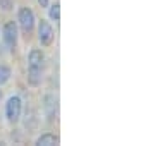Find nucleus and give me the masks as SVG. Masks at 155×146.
<instances>
[{"instance_id":"nucleus-1","label":"nucleus","mask_w":155,"mask_h":146,"mask_svg":"<svg viewBox=\"0 0 155 146\" xmlns=\"http://www.w3.org/2000/svg\"><path fill=\"white\" fill-rule=\"evenodd\" d=\"M43 53L41 50L29 52V71H28V83L31 86H38L41 83V67H43Z\"/></svg>"},{"instance_id":"nucleus-2","label":"nucleus","mask_w":155,"mask_h":146,"mask_svg":"<svg viewBox=\"0 0 155 146\" xmlns=\"http://www.w3.org/2000/svg\"><path fill=\"white\" fill-rule=\"evenodd\" d=\"M21 98L19 96H11L5 105V115L11 122H17L21 117Z\"/></svg>"},{"instance_id":"nucleus-3","label":"nucleus","mask_w":155,"mask_h":146,"mask_svg":"<svg viewBox=\"0 0 155 146\" xmlns=\"http://www.w3.org/2000/svg\"><path fill=\"white\" fill-rule=\"evenodd\" d=\"M19 24H21L22 31L26 34H29L33 31L35 26V12L29 9V7H22L19 11Z\"/></svg>"},{"instance_id":"nucleus-4","label":"nucleus","mask_w":155,"mask_h":146,"mask_svg":"<svg viewBox=\"0 0 155 146\" xmlns=\"http://www.w3.org/2000/svg\"><path fill=\"white\" fill-rule=\"evenodd\" d=\"M4 41H5V45L9 46V50H14L16 48V43H17V26L16 23H9L4 26Z\"/></svg>"},{"instance_id":"nucleus-5","label":"nucleus","mask_w":155,"mask_h":146,"mask_svg":"<svg viewBox=\"0 0 155 146\" xmlns=\"http://www.w3.org/2000/svg\"><path fill=\"white\" fill-rule=\"evenodd\" d=\"M38 38H40V43L43 46H48L52 45V41H54V29L50 26L47 21H40V26H38Z\"/></svg>"},{"instance_id":"nucleus-6","label":"nucleus","mask_w":155,"mask_h":146,"mask_svg":"<svg viewBox=\"0 0 155 146\" xmlns=\"http://www.w3.org/2000/svg\"><path fill=\"white\" fill-rule=\"evenodd\" d=\"M45 112H47L48 120H54V117H55V98L52 95L45 96Z\"/></svg>"},{"instance_id":"nucleus-7","label":"nucleus","mask_w":155,"mask_h":146,"mask_svg":"<svg viewBox=\"0 0 155 146\" xmlns=\"http://www.w3.org/2000/svg\"><path fill=\"white\" fill-rule=\"evenodd\" d=\"M59 143V138H57L55 134H50V132H47V134H41L36 139V144L38 146H54Z\"/></svg>"},{"instance_id":"nucleus-8","label":"nucleus","mask_w":155,"mask_h":146,"mask_svg":"<svg viewBox=\"0 0 155 146\" xmlns=\"http://www.w3.org/2000/svg\"><path fill=\"white\" fill-rule=\"evenodd\" d=\"M9 78H11V69L7 65H4V64H0V86L5 84L9 81Z\"/></svg>"},{"instance_id":"nucleus-9","label":"nucleus","mask_w":155,"mask_h":146,"mask_svg":"<svg viewBox=\"0 0 155 146\" xmlns=\"http://www.w3.org/2000/svg\"><path fill=\"white\" fill-rule=\"evenodd\" d=\"M50 19H54V21L61 19V5L59 4H54V5L50 7Z\"/></svg>"},{"instance_id":"nucleus-10","label":"nucleus","mask_w":155,"mask_h":146,"mask_svg":"<svg viewBox=\"0 0 155 146\" xmlns=\"http://www.w3.org/2000/svg\"><path fill=\"white\" fill-rule=\"evenodd\" d=\"M14 7V0H0V9L2 11H11Z\"/></svg>"},{"instance_id":"nucleus-11","label":"nucleus","mask_w":155,"mask_h":146,"mask_svg":"<svg viewBox=\"0 0 155 146\" xmlns=\"http://www.w3.org/2000/svg\"><path fill=\"white\" fill-rule=\"evenodd\" d=\"M41 7H48V0H38Z\"/></svg>"},{"instance_id":"nucleus-12","label":"nucleus","mask_w":155,"mask_h":146,"mask_svg":"<svg viewBox=\"0 0 155 146\" xmlns=\"http://www.w3.org/2000/svg\"><path fill=\"white\" fill-rule=\"evenodd\" d=\"M0 96H2V91H0Z\"/></svg>"}]
</instances>
